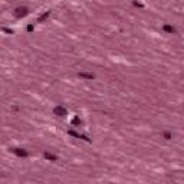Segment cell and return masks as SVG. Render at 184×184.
Instances as JSON below:
<instances>
[{
	"label": "cell",
	"instance_id": "1",
	"mask_svg": "<svg viewBox=\"0 0 184 184\" xmlns=\"http://www.w3.org/2000/svg\"><path fill=\"white\" fill-rule=\"evenodd\" d=\"M55 112H56V114H60V115H65V114H66V111H65L63 108H60V107L55 109Z\"/></svg>",
	"mask_w": 184,
	"mask_h": 184
}]
</instances>
